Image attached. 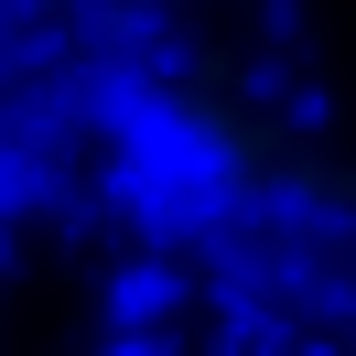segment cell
<instances>
[{
  "mask_svg": "<svg viewBox=\"0 0 356 356\" xmlns=\"http://www.w3.org/2000/svg\"><path fill=\"white\" fill-rule=\"evenodd\" d=\"M140 130H152V152L173 162L205 205H238V216H334V205L356 195L346 162H334L270 87H248L216 54L162 65L152 87H140Z\"/></svg>",
  "mask_w": 356,
  "mask_h": 356,
  "instance_id": "obj_1",
  "label": "cell"
}]
</instances>
